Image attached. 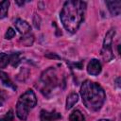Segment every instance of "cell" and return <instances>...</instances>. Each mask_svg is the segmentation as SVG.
<instances>
[{"mask_svg":"<svg viewBox=\"0 0 121 121\" xmlns=\"http://www.w3.org/2000/svg\"><path fill=\"white\" fill-rule=\"evenodd\" d=\"M86 2L78 0L66 1L60 13L63 27L70 33H76L84 20L86 12Z\"/></svg>","mask_w":121,"mask_h":121,"instance_id":"6da1fadb","label":"cell"},{"mask_svg":"<svg viewBox=\"0 0 121 121\" xmlns=\"http://www.w3.org/2000/svg\"><path fill=\"white\" fill-rule=\"evenodd\" d=\"M41 80L43 84L44 85V89H43V92L46 89V92H50V90L58 85V77L57 72L54 68L50 67L47 70H45L41 77Z\"/></svg>","mask_w":121,"mask_h":121,"instance_id":"277c9868","label":"cell"},{"mask_svg":"<svg viewBox=\"0 0 121 121\" xmlns=\"http://www.w3.org/2000/svg\"><path fill=\"white\" fill-rule=\"evenodd\" d=\"M28 112H29L28 108H26L24 105H22L21 103L17 102V104H16V114L19 117V119L26 120V118L28 116Z\"/></svg>","mask_w":121,"mask_h":121,"instance_id":"30bf717a","label":"cell"},{"mask_svg":"<svg viewBox=\"0 0 121 121\" xmlns=\"http://www.w3.org/2000/svg\"><path fill=\"white\" fill-rule=\"evenodd\" d=\"M24 1L23 2H20V1H16V4H18V5H24Z\"/></svg>","mask_w":121,"mask_h":121,"instance_id":"44dd1931","label":"cell"},{"mask_svg":"<svg viewBox=\"0 0 121 121\" xmlns=\"http://www.w3.org/2000/svg\"><path fill=\"white\" fill-rule=\"evenodd\" d=\"M98 121H110L109 119H100V120H98Z\"/></svg>","mask_w":121,"mask_h":121,"instance_id":"7402d4cb","label":"cell"},{"mask_svg":"<svg viewBox=\"0 0 121 121\" xmlns=\"http://www.w3.org/2000/svg\"><path fill=\"white\" fill-rule=\"evenodd\" d=\"M101 70H102V66L98 60L92 59L89 61V63L87 65V72L91 76H97L98 74H100Z\"/></svg>","mask_w":121,"mask_h":121,"instance_id":"8992f818","label":"cell"},{"mask_svg":"<svg viewBox=\"0 0 121 121\" xmlns=\"http://www.w3.org/2000/svg\"><path fill=\"white\" fill-rule=\"evenodd\" d=\"M60 117H61L60 114L55 111L48 112L45 110H42L41 114H40V120L41 121H57Z\"/></svg>","mask_w":121,"mask_h":121,"instance_id":"ba28073f","label":"cell"},{"mask_svg":"<svg viewBox=\"0 0 121 121\" xmlns=\"http://www.w3.org/2000/svg\"><path fill=\"white\" fill-rule=\"evenodd\" d=\"M0 80L2 81V83L5 85V86H8L9 88H12L13 90H16V86L13 84V82L10 80V78H9L8 74L5 73V72H2L0 71Z\"/></svg>","mask_w":121,"mask_h":121,"instance_id":"7c38bea8","label":"cell"},{"mask_svg":"<svg viewBox=\"0 0 121 121\" xmlns=\"http://www.w3.org/2000/svg\"><path fill=\"white\" fill-rule=\"evenodd\" d=\"M106 5L108 6V9L112 15L117 16L120 14L121 11V2L118 0H111L106 1Z\"/></svg>","mask_w":121,"mask_h":121,"instance_id":"9c48e42d","label":"cell"},{"mask_svg":"<svg viewBox=\"0 0 121 121\" xmlns=\"http://www.w3.org/2000/svg\"><path fill=\"white\" fill-rule=\"evenodd\" d=\"M13 120V111L10 110L9 112H7L2 118H0V121H12Z\"/></svg>","mask_w":121,"mask_h":121,"instance_id":"ac0fdd59","label":"cell"},{"mask_svg":"<svg viewBox=\"0 0 121 121\" xmlns=\"http://www.w3.org/2000/svg\"><path fill=\"white\" fill-rule=\"evenodd\" d=\"M14 25H15L16 29H17L21 34H23V35H26V34L29 33L30 30H31L30 25H29L26 21H25V20H23V19H20V18L16 19V21L14 22Z\"/></svg>","mask_w":121,"mask_h":121,"instance_id":"52a82bcc","label":"cell"},{"mask_svg":"<svg viewBox=\"0 0 121 121\" xmlns=\"http://www.w3.org/2000/svg\"><path fill=\"white\" fill-rule=\"evenodd\" d=\"M115 30L114 28H111L105 35L104 42H103V46L101 50V55L102 58L105 61H110L113 59V54L112 50V39L114 37Z\"/></svg>","mask_w":121,"mask_h":121,"instance_id":"3957f363","label":"cell"},{"mask_svg":"<svg viewBox=\"0 0 121 121\" xmlns=\"http://www.w3.org/2000/svg\"><path fill=\"white\" fill-rule=\"evenodd\" d=\"M18 102L30 110V109L34 108L37 104L36 95L32 90H30V89L26 90L23 95H21V96L18 99Z\"/></svg>","mask_w":121,"mask_h":121,"instance_id":"5b68a950","label":"cell"},{"mask_svg":"<svg viewBox=\"0 0 121 121\" xmlns=\"http://www.w3.org/2000/svg\"><path fill=\"white\" fill-rule=\"evenodd\" d=\"M78 101V95L77 93H71L66 98V110H70Z\"/></svg>","mask_w":121,"mask_h":121,"instance_id":"8fae6325","label":"cell"},{"mask_svg":"<svg viewBox=\"0 0 121 121\" xmlns=\"http://www.w3.org/2000/svg\"><path fill=\"white\" fill-rule=\"evenodd\" d=\"M15 36V30L12 27H9L5 33V39L7 40H10Z\"/></svg>","mask_w":121,"mask_h":121,"instance_id":"e0dca14e","label":"cell"},{"mask_svg":"<svg viewBox=\"0 0 121 121\" xmlns=\"http://www.w3.org/2000/svg\"><path fill=\"white\" fill-rule=\"evenodd\" d=\"M80 95L85 107L94 112L100 110L106 99V94L103 88L98 83L89 79L81 84Z\"/></svg>","mask_w":121,"mask_h":121,"instance_id":"7a4b0ae2","label":"cell"},{"mask_svg":"<svg viewBox=\"0 0 121 121\" xmlns=\"http://www.w3.org/2000/svg\"><path fill=\"white\" fill-rule=\"evenodd\" d=\"M9 62L11 63L12 66H17L19 63V55L17 53H14L9 56Z\"/></svg>","mask_w":121,"mask_h":121,"instance_id":"2e32d148","label":"cell"},{"mask_svg":"<svg viewBox=\"0 0 121 121\" xmlns=\"http://www.w3.org/2000/svg\"><path fill=\"white\" fill-rule=\"evenodd\" d=\"M9 6V1L8 0H4L0 3V19H4L5 17H7Z\"/></svg>","mask_w":121,"mask_h":121,"instance_id":"4fadbf2b","label":"cell"},{"mask_svg":"<svg viewBox=\"0 0 121 121\" xmlns=\"http://www.w3.org/2000/svg\"><path fill=\"white\" fill-rule=\"evenodd\" d=\"M9 62V56L6 53H0V69L5 68Z\"/></svg>","mask_w":121,"mask_h":121,"instance_id":"9a60e30c","label":"cell"},{"mask_svg":"<svg viewBox=\"0 0 121 121\" xmlns=\"http://www.w3.org/2000/svg\"><path fill=\"white\" fill-rule=\"evenodd\" d=\"M5 99H6V96L3 93H0V107L3 105V103L5 102Z\"/></svg>","mask_w":121,"mask_h":121,"instance_id":"d6986e66","label":"cell"},{"mask_svg":"<svg viewBox=\"0 0 121 121\" xmlns=\"http://www.w3.org/2000/svg\"><path fill=\"white\" fill-rule=\"evenodd\" d=\"M84 116L80 111L76 110L69 115V121H84Z\"/></svg>","mask_w":121,"mask_h":121,"instance_id":"5bb4252c","label":"cell"},{"mask_svg":"<svg viewBox=\"0 0 121 121\" xmlns=\"http://www.w3.org/2000/svg\"><path fill=\"white\" fill-rule=\"evenodd\" d=\"M45 57H47V58H51V59H60V57H59L58 55H56V54H52V53L46 54Z\"/></svg>","mask_w":121,"mask_h":121,"instance_id":"ffe728a7","label":"cell"}]
</instances>
